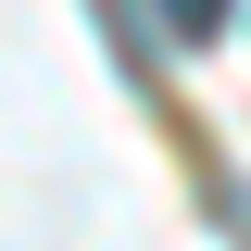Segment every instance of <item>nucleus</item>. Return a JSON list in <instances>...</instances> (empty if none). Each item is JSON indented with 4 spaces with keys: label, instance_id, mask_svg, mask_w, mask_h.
<instances>
[{
    "label": "nucleus",
    "instance_id": "1",
    "mask_svg": "<svg viewBox=\"0 0 251 251\" xmlns=\"http://www.w3.org/2000/svg\"><path fill=\"white\" fill-rule=\"evenodd\" d=\"M151 13H163V25H176V38H214L226 13H239V0H151Z\"/></svg>",
    "mask_w": 251,
    "mask_h": 251
}]
</instances>
